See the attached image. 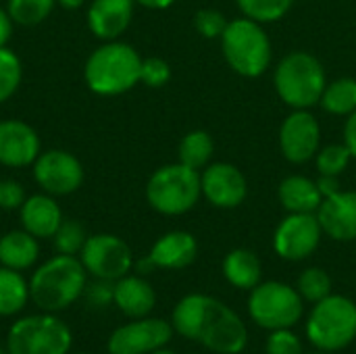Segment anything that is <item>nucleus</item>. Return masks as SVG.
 Instances as JSON below:
<instances>
[{"label":"nucleus","mask_w":356,"mask_h":354,"mask_svg":"<svg viewBox=\"0 0 356 354\" xmlns=\"http://www.w3.org/2000/svg\"><path fill=\"white\" fill-rule=\"evenodd\" d=\"M173 332L217 354H240L248 344V330L240 315L209 294L184 296L171 313Z\"/></svg>","instance_id":"1"},{"label":"nucleus","mask_w":356,"mask_h":354,"mask_svg":"<svg viewBox=\"0 0 356 354\" xmlns=\"http://www.w3.org/2000/svg\"><path fill=\"white\" fill-rule=\"evenodd\" d=\"M88 288V271L79 257L54 255L38 265L29 280V296L38 311L63 313L73 307Z\"/></svg>","instance_id":"2"},{"label":"nucleus","mask_w":356,"mask_h":354,"mask_svg":"<svg viewBox=\"0 0 356 354\" xmlns=\"http://www.w3.org/2000/svg\"><path fill=\"white\" fill-rule=\"evenodd\" d=\"M142 56L121 40H111L92 50L83 67L86 86L98 96H121L140 83Z\"/></svg>","instance_id":"3"},{"label":"nucleus","mask_w":356,"mask_h":354,"mask_svg":"<svg viewBox=\"0 0 356 354\" xmlns=\"http://www.w3.org/2000/svg\"><path fill=\"white\" fill-rule=\"evenodd\" d=\"M273 86L280 100L292 111H311L319 104L327 86L323 63L307 52H288L273 71Z\"/></svg>","instance_id":"4"},{"label":"nucleus","mask_w":356,"mask_h":354,"mask_svg":"<svg viewBox=\"0 0 356 354\" xmlns=\"http://www.w3.org/2000/svg\"><path fill=\"white\" fill-rule=\"evenodd\" d=\"M221 50L229 69L242 77L254 79L267 73L273 61V44L263 23L248 17L232 19L221 33Z\"/></svg>","instance_id":"5"},{"label":"nucleus","mask_w":356,"mask_h":354,"mask_svg":"<svg viewBox=\"0 0 356 354\" xmlns=\"http://www.w3.org/2000/svg\"><path fill=\"white\" fill-rule=\"evenodd\" d=\"M73 332L54 313H31L17 317L4 338L8 354H69Z\"/></svg>","instance_id":"6"},{"label":"nucleus","mask_w":356,"mask_h":354,"mask_svg":"<svg viewBox=\"0 0 356 354\" xmlns=\"http://www.w3.org/2000/svg\"><path fill=\"white\" fill-rule=\"evenodd\" d=\"M307 338L323 353H338L356 340V303L342 294H330L315 303L307 317Z\"/></svg>","instance_id":"7"},{"label":"nucleus","mask_w":356,"mask_h":354,"mask_svg":"<svg viewBox=\"0 0 356 354\" xmlns=\"http://www.w3.org/2000/svg\"><path fill=\"white\" fill-rule=\"evenodd\" d=\"M200 196V171L190 169L179 161L159 167L146 184L148 204L167 217L186 215L198 204Z\"/></svg>","instance_id":"8"},{"label":"nucleus","mask_w":356,"mask_h":354,"mask_svg":"<svg viewBox=\"0 0 356 354\" xmlns=\"http://www.w3.org/2000/svg\"><path fill=\"white\" fill-rule=\"evenodd\" d=\"M248 315L267 332L294 328L305 315V300L290 284L261 282L250 290Z\"/></svg>","instance_id":"9"},{"label":"nucleus","mask_w":356,"mask_h":354,"mask_svg":"<svg viewBox=\"0 0 356 354\" xmlns=\"http://www.w3.org/2000/svg\"><path fill=\"white\" fill-rule=\"evenodd\" d=\"M79 261L86 267L88 275L94 280L117 282L134 269V252L125 240L113 234H94L88 236Z\"/></svg>","instance_id":"10"},{"label":"nucleus","mask_w":356,"mask_h":354,"mask_svg":"<svg viewBox=\"0 0 356 354\" xmlns=\"http://www.w3.org/2000/svg\"><path fill=\"white\" fill-rule=\"evenodd\" d=\"M171 321L159 317L129 319L127 323L115 328L106 340L108 354H150L167 346L173 338Z\"/></svg>","instance_id":"11"},{"label":"nucleus","mask_w":356,"mask_h":354,"mask_svg":"<svg viewBox=\"0 0 356 354\" xmlns=\"http://www.w3.org/2000/svg\"><path fill=\"white\" fill-rule=\"evenodd\" d=\"M323 230L315 213H288L273 234V250L284 261H305L321 244Z\"/></svg>","instance_id":"12"},{"label":"nucleus","mask_w":356,"mask_h":354,"mask_svg":"<svg viewBox=\"0 0 356 354\" xmlns=\"http://www.w3.org/2000/svg\"><path fill=\"white\" fill-rule=\"evenodd\" d=\"M33 179L42 188V192L50 196H67L81 188L83 165L73 152L52 148L40 152V156L35 159Z\"/></svg>","instance_id":"13"},{"label":"nucleus","mask_w":356,"mask_h":354,"mask_svg":"<svg viewBox=\"0 0 356 354\" xmlns=\"http://www.w3.org/2000/svg\"><path fill=\"white\" fill-rule=\"evenodd\" d=\"M321 148V125L311 111H292L280 127L282 156L292 165H305Z\"/></svg>","instance_id":"14"},{"label":"nucleus","mask_w":356,"mask_h":354,"mask_svg":"<svg viewBox=\"0 0 356 354\" xmlns=\"http://www.w3.org/2000/svg\"><path fill=\"white\" fill-rule=\"evenodd\" d=\"M202 196L215 209H238L248 196L246 175L234 163H211L200 171Z\"/></svg>","instance_id":"15"},{"label":"nucleus","mask_w":356,"mask_h":354,"mask_svg":"<svg viewBox=\"0 0 356 354\" xmlns=\"http://www.w3.org/2000/svg\"><path fill=\"white\" fill-rule=\"evenodd\" d=\"M38 131L21 119L0 121V165L10 169H23L35 163L40 156Z\"/></svg>","instance_id":"16"},{"label":"nucleus","mask_w":356,"mask_h":354,"mask_svg":"<svg viewBox=\"0 0 356 354\" xmlns=\"http://www.w3.org/2000/svg\"><path fill=\"white\" fill-rule=\"evenodd\" d=\"M317 219L325 236L338 242L356 240V190H340L323 198Z\"/></svg>","instance_id":"17"},{"label":"nucleus","mask_w":356,"mask_h":354,"mask_svg":"<svg viewBox=\"0 0 356 354\" xmlns=\"http://www.w3.org/2000/svg\"><path fill=\"white\" fill-rule=\"evenodd\" d=\"M134 0H92L88 6V27L102 40H119L134 19Z\"/></svg>","instance_id":"18"},{"label":"nucleus","mask_w":356,"mask_h":354,"mask_svg":"<svg viewBox=\"0 0 356 354\" xmlns=\"http://www.w3.org/2000/svg\"><path fill=\"white\" fill-rule=\"evenodd\" d=\"M113 305L127 319H142L154 311L156 292L144 275L127 273L113 284Z\"/></svg>","instance_id":"19"},{"label":"nucleus","mask_w":356,"mask_h":354,"mask_svg":"<svg viewBox=\"0 0 356 354\" xmlns=\"http://www.w3.org/2000/svg\"><path fill=\"white\" fill-rule=\"evenodd\" d=\"M156 269L179 271L190 267L198 257V242L190 232L173 230L163 234L148 252Z\"/></svg>","instance_id":"20"},{"label":"nucleus","mask_w":356,"mask_h":354,"mask_svg":"<svg viewBox=\"0 0 356 354\" xmlns=\"http://www.w3.org/2000/svg\"><path fill=\"white\" fill-rule=\"evenodd\" d=\"M19 219L25 232H29L38 240H48L56 234L65 217L54 196L44 192L25 198V202L19 209Z\"/></svg>","instance_id":"21"},{"label":"nucleus","mask_w":356,"mask_h":354,"mask_svg":"<svg viewBox=\"0 0 356 354\" xmlns=\"http://www.w3.org/2000/svg\"><path fill=\"white\" fill-rule=\"evenodd\" d=\"M277 198L286 213H317L323 202V194L317 179L307 175H288L277 186Z\"/></svg>","instance_id":"22"},{"label":"nucleus","mask_w":356,"mask_h":354,"mask_svg":"<svg viewBox=\"0 0 356 354\" xmlns=\"http://www.w3.org/2000/svg\"><path fill=\"white\" fill-rule=\"evenodd\" d=\"M40 259V244L38 238L31 236L25 230H13L0 236V265L15 269V271H27L31 269Z\"/></svg>","instance_id":"23"},{"label":"nucleus","mask_w":356,"mask_h":354,"mask_svg":"<svg viewBox=\"0 0 356 354\" xmlns=\"http://www.w3.org/2000/svg\"><path fill=\"white\" fill-rule=\"evenodd\" d=\"M223 277L238 290H252L261 284L263 267L257 252L248 248H234L223 259Z\"/></svg>","instance_id":"24"},{"label":"nucleus","mask_w":356,"mask_h":354,"mask_svg":"<svg viewBox=\"0 0 356 354\" xmlns=\"http://www.w3.org/2000/svg\"><path fill=\"white\" fill-rule=\"evenodd\" d=\"M29 303V280L21 271L0 265V317H17Z\"/></svg>","instance_id":"25"},{"label":"nucleus","mask_w":356,"mask_h":354,"mask_svg":"<svg viewBox=\"0 0 356 354\" xmlns=\"http://www.w3.org/2000/svg\"><path fill=\"white\" fill-rule=\"evenodd\" d=\"M215 154V142L209 131L204 129H192L188 131L177 148V159L181 165L202 171L207 165H211V159Z\"/></svg>","instance_id":"26"},{"label":"nucleus","mask_w":356,"mask_h":354,"mask_svg":"<svg viewBox=\"0 0 356 354\" xmlns=\"http://www.w3.org/2000/svg\"><path fill=\"white\" fill-rule=\"evenodd\" d=\"M319 106L336 117H348L356 111V79L355 77H340L327 81Z\"/></svg>","instance_id":"27"},{"label":"nucleus","mask_w":356,"mask_h":354,"mask_svg":"<svg viewBox=\"0 0 356 354\" xmlns=\"http://www.w3.org/2000/svg\"><path fill=\"white\" fill-rule=\"evenodd\" d=\"M236 4L244 17L265 25L284 19L290 13L294 0H236Z\"/></svg>","instance_id":"28"},{"label":"nucleus","mask_w":356,"mask_h":354,"mask_svg":"<svg viewBox=\"0 0 356 354\" xmlns=\"http://www.w3.org/2000/svg\"><path fill=\"white\" fill-rule=\"evenodd\" d=\"M54 6L56 0H6V10L10 19L17 25L25 27L40 25L44 19H48Z\"/></svg>","instance_id":"29"},{"label":"nucleus","mask_w":356,"mask_h":354,"mask_svg":"<svg viewBox=\"0 0 356 354\" xmlns=\"http://www.w3.org/2000/svg\"><path fill=\"white\" fill-rule=\"evenodd\" d=\"M298 294L302 296L305 303H319L332 294V277L325 269L321 267H309L300 273L298 284H296Z\"/></svg>","instance_id":"30"},{"label":"nucleus","mask_w":356,"mask_h":354,"mask_svg":"<svg viewBox=\"0 0 356 354\" xmlns=\"http://www.w3.org/2000/svg\"><path fill=\"white\" fill-rule=\"evenodd\" d=\"M353 161V154L348 150V146L342 142V144H327V146H321L319 152L315 154V167L319 171V175H334V177H340L348 165Z\"/></svg>","instance_id":"31"},{"label":"nucleus","mask_w":356,"mask_h":354,"mask_svg":"<svg viewBox=\"0 0 356 354\" xmlns=\"http://www.w3.org/2000/svg\"><path fill=\"white\" fill-rule=\"evenodd\" d=\"M23 67L19 56L10 48H0V104L15 96L21 86Z\"/></svg>","instance_id":"32"},{"label":"nucleus","mask_w":356,"mask_h":354,"mask_svg":"<svg viewBox=\"0 0 356 354\" xmlns=\"http://www.w3.org/2000/svg\"><path fill=\"white\" fill-rule=\"evenodd\" d=\"M86 240H88V234H86L83 225L73 219H63L56 234L52 236L54 250L58 255H71V257H79Z\"/></svg>","instance_id":"33"},{"label":"nucleus","mask_w":356,"mask_h":354,"mask_svg":"<svg viewBox=\"0 0 356 354\" xmlns=\"http://www.w3.org/2000/svg\"><path fill=\"white\" fill-rule=\"evenodd\" d=\"M227 23H229L227 17L217 8H200L194 15V27L207 40H219L221 33L225 31Z\"/></svg>","instance_id":"34"},{"label":"nucleus","mask_w":356,"mask_h":354,"mask_svg":"<svg viewBox=\"0 0 356 354\" xmlns=\"http://www.w3.org/2000/svg\"><path fill=\"white\" fill-rule=\"evenodd\" d=\"M171 79V67L165 58L159 56H148L142 58V73H140V81L148 88H163L167 86Z\"/></svg>","instance_id":"35"},{"label":"nucleus","mask_w":356,"mask_h":354,"mask_svg":"<svg viewBox=\"0 0 356 354\" xmlns=\"http://www.w3.org/2000/svg\"><path fill=\"white\" fill-rule=\"evenodd\" d=\"M265 353L267 354H305L302 348V340L290 330H273L269 332L267 344H265Z\"/></svg>","instance_id":"36"},{"label":"nucleus","mask_w":356,"mask_h":354,"mask_svg":"<svg viewBox=\"0 0 356 354\" xmlns=\"http://www.w3.org/2000/svg\"><path fill=\"white\" fill-rule=\"evenodd\" d=\"M25 198H27L25 188L19 182H15V179H2L0 182V209H4V211L21 209Z\"/></svg>","instance_id":"37"},{"label":"nucleus","mask_w":356,"mask_h":354,"mask_svg":"<svg viewBox=\"0 0 356 354\" xmlns=\"http://www.w3.org/2000/svg\"><path fill=\"white\" fill-rule=\"evenodd\" d=\"M113 284H115V282L96 280L94 284H88L83 296L88 298V303H90L92 307L102 309V307H106V305L113 303Z\"/></svg>","instance_id":"38"},{"label":"nucleus","mask_w":356,"mask_h":354,"mask_svg":"<svg viewBox=\"0 0 356 354\" xmlns=\"http://www.w3.org/2000/svg\"><path fill=\"white\" fill-rule=\"evenodd\" d=\"M344 144L348 146L353 159H356V111L346 117V123H344Z\"/></svg>","instance_id":"39"},{"label":"nucleus","mask_w":356,"mask_h":354,"mask_svg":"<svg viewBox=\"0 0 356 354\" xmlns=\"http://www.w3.org/2000/svg\"><path fill=\"white\" fill-rule=\"evenodd\" d=\"M317 186H319V190H321L323 198L334 196L336 192H340V190H342V188H340V177H334V175H319Z\"/></svg>","instance_id":"40"},{"label":"nucleus","mask_w":356,"mask_h":354,"mask_svg":"<svg viewBox=\"0 0 356 354\" xmlns=\"http://www.w3.org/2000/svg\"><path fill=\"white\" fill-rule=\"evenodd\" d=\"M13 25L15 21L10 19L8 10L6 8H0V48H4L13 35Z\"/></svg>","instance_id":"41"},{"label":"nucleus","mask_w":356,"mask_h":354,"mask_svg":"<svg viewBox=\"0 0 356 354\" xmlns=\"http://www.w3.org/2000/svg\"><path fill=\"white\" fill-rule=\"evenodd\" d=\"M134 2L144 8H150V10H165L175 4V0H134Z\"/></svg>","instance_id":"42"},{"label":"nucleus","mask_w":356,"mask_h":354,"mask_svg":"<svg viewBox=\"0 0 356 354\" xmlns=\"http://www.w3.org/2000/svg\"><path fill=\"white\" fill-rule=\"evenodd\" d=\"M134 267H136V271H138V275H148L150 271H154L156 267H154V263L150 261V257H144V259H140L138 263H134Z\"/></svg>","instance_id":"43"},{"label":"nucleus","mask_w":356,"mask_h":354,"mask_svg":"<svg viewBox=\"0 0 356 354\" xmlns=\"http://www.w3.org/2000/svg\"><path fill=\"white\" fill-rule=\"evenodd\" d=\"M86 0H56L58 6L67 8V10H75V8H81Z\"/></svg>","instance_id":"44"},{"label":"nucleus","mask_w":356,"mask_h":354,"mask_svg":"<svg viewBox=\"0 0 356 354\" xmlns=\"http://www.w3.org/2000/svg\"><path fill=\"white\" fill-rule=\"evenodd\" d=\"M150 354H177V353H173V351H169L167 346H163V348H159V351H154V353H150Z\"/></svg>","instance_id":"45"},{"label":"nucleus","mask_w":356,"mask_h":354,"mask_svg":"<svg viewBox=\"0 0 356 354\" xmlns=\"http://www.w3.org/2000/svg\"><path fill=\"white\" fill-rule=\"evenodd\" d=\"M307 354V353H305ZM309 354H336V353H323V351H317V353H309Z\"/></svg>","instance_id":"46"},{"label":"nucleus","mask_w":356,"mask_h":354,"mask_svg":"<svg viewBox=\"0 0 356 354\" xmlns=\"http://www.w3.org/2000/svg\"><path fill=\"white\" fill-rule=\"evenodd\" d=\"M0 354H8V353H6V348H0Z\"/></svg>","instance_id":"47"},{"label":"nucleus","mask_w":356,"mask_h":354,"mask_svg":"<svg viewBox=\"0 0 356 354\" xmlns=\"http://www.w3.org/2000/svg\"><path fill=\"white\" fill-rule=\"evenodd\" d=\"M69 354H92V353H69Z\"/></svg>","instance_id":"48"}]
</instances>
